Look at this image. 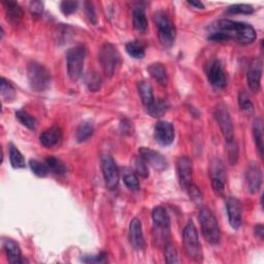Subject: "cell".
Segmentation results:
<instances>
[{"label":"cell","instance_id":"cell-38","mask_svg":"<svg viewBox=\"0 0 264 264\" xmlns=\"http://www.w3.org/2000/svg\"><path fill=\"white\" fill-rule=\"evenodd\" d=\"M227 13L229 14H245L250 15L254 13V9L250 5H234L228 8Z\"/></svg>","mask_w":264,"mask_h":264},{"label":"cell","instance_id":"cell-2","mask_svg":"<svg viewBox=\"0 0 264 264\" xmlns=\"http://www.w3.org/2000/svg\"><path fill=\"white\" fill-rule=\"evenodd\" d=\"M154 22L158 31V37L161 45L165 48H170L177 35V30L173 22L168 15L163 11H158L154 14Z\"/></svg>","mask_w":264,"mask_h":264},{"label":"cell","instance_id":"cell-6","mask_svg":"<svg viewBox=\"0 0 264 264\" xmlns=\"http://www.w3.org/2000/svg\"><path fill=\"white\" fill-rule=\"evenodd\" d=\"M86 58V48L82 45L75 46L68 50L66 55L67 72L72 80H77L83 73Z\"/></svg>","mask_w":264,"mask_h":264},{"label":"cell","instance_id":"cell-45","mask_svg":"<svg viewBox=\"0 0 264 264\" xmlns=\"http://www.w3.org/2000/svg\"><path fill=\"white\" fill-rule=\"evenodd\" d=\"M254 231H255V235H256L257 237H259L260 239H263V235H264L263 225H261V224L256 225L255 228H254Z\"/></svg>","mask_w":264,"mask_h":264},{"label":"cell","instance_id":"cell-18","mask_svg":"<svg viewBox=\"0 0 264 264\" xmlns=\"http://www.w3.org/2000/svg\"><path fill=\"white\" fill-rule=\"evenodd\" d=\"M129 240H130L131 246L135 250L141 251L145 249L146 242H145V237L143 233V225H141L140 220L137 218H133L130 222Z\"/></svg>","mask_w":264,"mask_h":264},{"label":"cell","instance_id":"cell-9","mask_svg":"<svg viewBox=\"0 0 264 264\" xmlns=\"http://www.w3.org/2000/svg\"><path fill=\"white\" fill-rule=\"evenodd\" d=\"M101 169L107 187L110 190H115L119 185L120 172L115 160L110 155H105L101 158Z\"/></svg>","mask_w":264,"mask_h":264},{"label":"cell","instance_id":"cell-33","mask_svg":"<svg viewBox=\"0 0 264 264\" xmlns=\"http://www.w3.org/2000/svg\"><path fill=\"white\" fill-rule=\"evenodd\" d=\"M2 96L5 101H11L16 96L15 88L5 77L2 78Z\"/></svg>","mask_w":264,"mask_h":264},{"label":"cell","instance_id":"cell-44","mask_svg":"<svg viewBox=\"0 0 264 264\" xmlns=\"http://www.w3.org/2000/svg\"><path fill=\"white\" fill-rule=\"evenodd\" d=\"M85 8H86L87 17L90 20V22H92L93 24H96V14H95V10H94L93 5L91 3H86Z\"/></svg>","mask_w":264,"mask_h":264},{"label":"cell","instance_id":"cell-24","mask_svg":"<svg viewBox=\"0 0 264 264\" xmlns=\"http://www.w3.org/2000/svg\"><path fill=\"white\" fill-rule=\"evenodd\" d=\"M137 88H138V93H139V96L141 98V101H143L144 106L147 109L150 108L154 104V101H155L152 86L149 83L144 82V80H143V82L138 83Z\"/></svg>","mask_w":264,"mask_h":264},{"label":"cell","instance_id":"cell-1","mask_svg":"<svg viewBox=\"0 0 264 264\" xmlns=\"http://www.w3.org/2000/svg\"><path fill=\"white\" fill-rule=\"evenodd\" d=\"M256 37V31L250 24L231 20H219L212 26L209 39L213 42H227L234 39L239 44L249 45L255 42Z\"/></svg>","mask_w":264,"mask_h":264},{"label":"cell","instance_id":"cell-12","mask_svg":"<svg viewBox=\"0 0 264 264\" xmlns=\"http://www.w3.org/2000/svg\"><path fill=\"white\" fill-rule=\"evenodd\" d=\"M152 219L158 234L163 238H167L170 232V221L165 209L156 207L152 212Z\"/></svg>","mask_w":264,"mask_h":264},{"label":"cell","instance_id":"cell-43","mask_svg":"<svg viewBox=\"0 0 264 264\" xmlns=\"http://www.w3.org/2000/svg\"><path fill=\"white\" fill-rule=\"evenodd\" d=\"M29 10L32 15L39 16L44 12V3L42 2H31L29 5Z\"/></svg>","mask_w":264,"mask_h":264},{"label":"cell","instance_id":"cell-35","mask_svg":"<svg viewBox=\"0 0 264 264\" xmlns=\"http://www.w3.org/2000/svg\"><path fill=\"white\" fill-rule=\"evenodd\" d=\"M147 110H148L149 114L152 117L157 118V117H161L162 115H163L166 112L167 106H166V104L164 103V101L160 100V101H157V103H156V101H154V104L150 108H148Z\"/></svg>","mask_w":264,"mask_h":264},{"label":"cell","instance_id":"cell-41","mask_svg":"<svg viewBox=\"0 0 264 264\" xmlns=\"http://www.w3.org/2000/svg\"><path fill=\"white\" fill-rule=\"evenodd\" d=\"M83 262L86 263H106L108 261L107 254L106 253H100L98 255H89L82 258Z\"/></svg>","mask_w":264,"mask_h":264},{"label":"cell","instance_id":"cell-22","mask_svg":"<svg viewBox=\"0 0 264 264\" xmlns=\"http://www.w3.org/2000/svg\"><path fill=\"white\" fill-rule=\"evenodd\" d=\"M4 5L6 6V13L8 21L12 25H18L23 18V11L16 2H5Z\"/></svg>","mask_w":264,"mask_h":264},{"label":"cell","instance_id":"cell-11","mask_svg":"<svg viewBox=\"0 0 264 264\" xmlns=\"http://www.w3.org/2000/svg\"><path fill=\"white\" fill-rule=\"evenodd\" d=\"M154 136L161 146H169L174 140V128L167 121H159L154 128Z\"/></svg>","mask_w":264,"mask_h":264},{"label":"cell","instance_id":"cell-23","mask_svg":"<svg viewBox=\"0 0 264 264\" xmlns=\"http://www.w3.org/2000/svg\"><path fill=\"white\" fill-rule=\"evenodd\" d=\"M148 71L151 76L162 86H166L168 78L165 67L161 63H153L148 67Z\"/></svg>","mask_w":264,"mask_h":264},{"label":"cell","instance_id":"cell-5","mask_svg":"<svg viewBox=\"0 0 264 264\" xmlns=\"http://www.w3.org/2000/svg\"><path fill=\"white\" fill-rule=\"evenodd\" d=\"M27 77L32 90L44 92L51 85L50 71L38 62H30L27 68Z\"/></svg>","mask_w":264,"mask_h":264},{"label":"cell","instance_id":"cell-46","mask_svg":"<svg viewBox=\"0 0 264 264\" xmlns=\"http://www.w3.org/2000/svg\"><path fill=\"white\" fill-rule=\"evenodd\" d=\"M188 5L191 7H194L195 9H200V10L205 9V5L200 2H188Z\"/></svg>","mask_w":264,"mask_h":264},{"label":"cell","instance_id":"cell-4","mask_svg":"<svg viewBox=\"0 0 264 264\" xmlns=\"http://www.w3.org/2000/svg\"><path fill=\"white\" fill-rule=\"evenodd\" d=\"M183 242L187 256L196 262H201L204 258L201 243L199 241L197 229L192 221H189L183 231Z\"/></svg>","mask_w":264,"mask_h":264},{"label":"cell","instance_id":"cell-10","mask_svg":"<svg viewBox=\"0 0 264 264\" xmlns=\"http://www.w3.org/2000/svg\"><path fill=\"white\" fill-rule=\"evenodd\" d=\"M177 173L180 186L187 190L192 185L193 180V169H192V161L189 157L183 156L180 157L177 162Z\"/></svg>","mask_w":264,"mask_h":264},{"label":"cell","instance_id":"cell-15","mask_svg":"<svg viewBox=\"0 0 264 264\" xmlns=\"http://www.w3.org/2000/svg\"><path fill=\"white\" fill-rule=\"evenodd\" d=\"M262 181L263 175L260 166L256 162H251L246 170V183L250 193L256 194L260 190L262 186Z\"/></svg>","mask_w":264,"mask_h":264},{"label":"cell","instance_id":"cell-16","mask_svg":"<svg viewBox=\"0 0 264 264\" xmlns=\"http://www.w3.org/2000/svg\"><path fill=\"white\" fill-rule=\"evenodd\" d=\"M139 156L143 158L147 164H150L156 170H164L167 168V161L160 153L149 149V148H140Z\"/></svg>","mask_w":264,"mask_h":264},{"label":"cell","instance_id":"cell-19","mask_svg":"<svg viewBox=\"0 0 264 264\" xmlns=\"http://www.w3.org/2000/svg\"><path fill=\"white\" fill-rule=\"evenodd\" d=\"M262 77V61L259 58H254L249 65L247 71V80L250 89L254 92L259 91L261 87Z\"/></svg>","mask_w":264,"mask_h":264},{"label":"cell","instance_id":"cell-36","mask_svg":"<svg viewBox=\"0 0 264 264\" xmlns=\"http://www.w3.org/2000/svg\"><path fill=\"white\" fill-rule=\"evenodd\" d=\"M124 184L131 191H137L139 189V182L137 177L133 172H126L123 177Z\"/></svg>","mask_w":264,"mask_h":264},{"label":"cell","instance_id":"cell-32","mask_svg":"<svg viewBox=\"0 0 264 264\" xmlns=\"http://www.w3.org/2000/svg\"><path fill=\"white\" fill-rule=\"evenodd\" d=\"M29 165H30V168L31 170L33 171V173L36 175V177H39V178H45L47 177V174L50 172L46 163H43V162H40L38 160H35V159H31L29 161Z\"/></svg>","mask_w":264,"mask_h":264},{"label":"cell","instance_id":"cell-26","mask_svg":"<svg viewBox=\"0 0 264 264\" xmlns=\"http://www.w3.org/2000/svg\"><path fill=\"white\" fill-rule=\"evenodd\" d=\"M133 26L134 28L140 32L144 33L148 28V21L145 14V10L143 8H136L133 10Z\"/></svg>","mask_w":264,"mask_h":264},{"label":"cell","instance_id":"cell-3","mask_svg":"<svg viewBox=\"0 0 264 264\" xmlns=\"http://www.w3.org/2000/svg\"><path fill=\"white\" fill-rule=\"evenodd\" d=\"M200 227L204 237L211 245H217L221 238V231L217 218L209 208H202L199 212Z\"/></svg>","mask_w":264,"mask_h":264},{"label":"cell","instance_id":"cell-39","mask_svg":"<svg viewBox=\"0 0 264 264\" xmlns=\"http://www.w3.org/2000/svg\"><path fill=\"white\" fill-rule=\"evenodd\" d=\"M135 169H136V172L140 177L147 178L149 175V168H148L147 162L143 158H141L140 156L135 161Z\"/></svg>","mask_w":264,"mask_h":264},{"label":"cell","instance_id":"cell-27","mask_svg":"<svg viewBox=\"0 0 264 264\" xmlns=\"http://www.w3.org/2000/svg\"><path fill=\"white\" fill-rule=\"evenodd\" d=\"M126 51L134 59H143L146 54V45L141 40H131L126 45Z\"/></svg>","mask_w":264,"mask_h":264},{"label":"cell","instance_id":"cell-29","mask_svg":"<svg viewBox=\"0 0 264 264\" xmlns=\"http://www.w3.org/2000/svg\"><path fill=\"white\" fill-rule=\"evenodd\" d=\"M45 163L49 169L50 172H53L54 174L57 175H62L66 172V167L64 165V163L60 159L54 157V156H50L46 159Z\"/></svg>","mask_w":264,"mask_h":264},{"label":"cell","instance_id":"cell-7","mask_svg":"<svg viewBox=\"0 0 264 264\" xmlns=\"http://www.w3.org/2000/svg\"><path fill=\"white\" fill-rule=\"evenodd\" d=\"M99 61L105 73L109 76H113L120 65L121 56L114 45L105 44L99 51Z\"/></svg>","mask_w":264,"mask_h":264},{"label":"cell","instance_id":"cell-21","mask_svg":"<svg viewBox=\"0 0 264 264\" xmlns=\"http://www.w3.org/2000/svg\"><path fill=\"white\" fill-rule=\"evenodd\" d=\"M4 249L7 252L8 259L10 263L18 264V263H23L25 260L22 258L21 249H20L18 243L10 238L4 239Z\"/></svg>","mask_w":264,"mask_h":264},{"label":"cell","instance_id":"cell-20","mask_svg":"<svg viewBox=\"0 0 264 264\" xmlns=\"http://www.w3.org/2000/svg\"><path fill=\"white\" fill-rule=\"evenodd\" d=\"M62 129L58 126H52L42 133L39 139L43 146L47 148H53L60 143L61 139H62Z\"/></svg>","mask_w":264,"mask_h":264},{"label":"cell","instance_id":"cell-37","mask_svg":"<svg viewBox=\"0 0 264 264\" xmlns=\"http://www.w3.org/2000/svg\"><path fill=\"white\" fill-rule=\"evenodd\" d=\"M165 260L167 263H179L180 259L178 258V253L174 246L170 242H167L165 245Z\"/></svg>","mask_w":264,"mask_h":264},{"label":"cell","instance_id":"cell-30","mask_svg":"<svg viewBox=\"0 0 264 264\" xmlns=\"http://www.w3.org/2000/svg\"><path fill=\"white\" fill-rule=\"evenodd\" d=\"M10 160L14 168H24L26 166V162L22 153L13 144L10 145Z\"/></svg>","mask_w":264,"mask_h":264},{"label":"cell","instance_id":"cell-17","mask_svg":"<svg viewBox=\"0 0 264 264\" xmlns=\"http://www.w3.org/2000/svg\"><path fill=\"white\" fill-rule=\"evenodd\" d=\"M226 210L230 226L233 229H238L242 222L241 204L235 197H229L226 200Z\"/></svg>","mask_w":264,"mask_h":264},{"label":"cell","instance_id":"cell-25","mask_svg":"<svg viewBox=\"0 0 264 264\" xmlns=\"http://www.w3.org/2000/svg\"><path fill=\"white\" fill-rule=\"evenodd\" d=\"M253 135L259 156H263V122L260 117L255 118L253 123Z\"/></svg>","mask_w":264,"mask_h":264},{"label":"cell","instance_id":"cell-40","mask_svg":"<svg viewBox=\"0 0 264 264\" xmlns=\"http://www.w3.org/2000/svg\"><path fill=\"white\" fill-rule=\"evenodd\" d=\"M77 6L76 2H62L60 5V10L64 15L68 16L76 12Z\"/></svg>","mask_w":264,"mask_h":264},{"label":"cell","instance_id":"cell-42","mask_svg":"<svg viewBox=\"0 0 264 264\" xmlns=\"http://www.w3.org/2000/svg\"><path fill=\"white\" fill-rule=\"evenodd\" d=\"M187 190L189 191V195L193 201H195L196 204H199V202H201L202 194H201L199 188H197L195 185L192 184Z\"/></svg>","mask_w":264,"mask_h":264},{"label":"cell","instance_id":"cell-14","mask_svg":"<svg viewBox=\"0 0 264 264\" xmlns=\"http://www.w3.org/2000/svg\"><path fill=\"white\" fill-rule=\"evenodd\" d=\"M208 78L211 85L217 89L225 88L227 78L220 61L215 60L208 66Z\"/></svg>","mask_w":264,"mask_h":264},{"label":"cell","instance_id":"cell-13","mask_svg":"<svg viewBox=\"0 0 264 264\" xmlns=\"http://www.w3.org/2000/svg\"><path fill=\"white\" fill-rule=\"evenodd\" d=\"M212 187L217 194H223L225 189V169L219 159L213 161L211 165Z\"/></svg>","mask_w":264,"mask_h":264},{"label":"cell","instance_id":"cell-31","mask_svg":"<svg viewBox=\"0 0 264 264\" xmlns=\"http://www.w3.org/2000/svg\"><path fill=\"white\" fill-rule=\"evenodd\" d=\"M16 117L21 123L30 130H35L37 128V121L34 117L28 114L25 111H18L16 112Z\"/></svg>","mask_w":264,"mask_h":264},{"label":"cell","instance_id":"cell-8","mask_svg":"<svg viewBox=\"0 0 264 264\" xmlns=\"http://www.w3.org/2000/svg\"><path fill=\"white\" fill-rule=\"evenodd\" d=\"M215 118L218 122V125L222 131L227 144H232L234 139V127L232 123L231 116L224 105H220L216 108Z\"/></svg>","mask_w":264,"mask_h":264},{"label":"cell","instance_id":"cell-34","mask_svg":"<svg viewBox=\"0 0 264 264\" xmlns=\"http://www.w3.org/2000/svg\"><path fill=\"white\" fill-rule=\"evenodd\" d=\"M238 105L240 110L243 112L246 113L253 112V104L249 95L245 91H241L238 95Z\"/></svg>","mask_w":264,"mask_h":264},{"label":"cell","instance_id":"cell-28","mask_svg":"<svg viewBox=\"0 0 264 264\" xmlns=\"http://www.w3.org/2000/svg\"><path fill=\"white\" fill-rule=\"evenodd\" d=\"M94 133V125L90 121H84L83 123H80L76 129L75 137L78 143H83L89 139Z\"/></svg>","mask_w":264,"mask_h":264}]
</instances>
